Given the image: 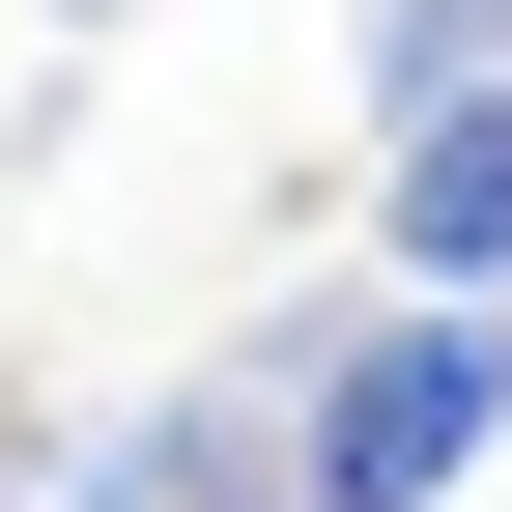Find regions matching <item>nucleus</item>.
I'll return each instance as SVG.
<instances>
[{
    "label": "nucleus",
    "instance_id": "obj_3",
    "mask_svg": "<svg viewBox=\"0 0 512 512\" xmlns=\"http://www.w3.org/2000/svg\"><path fill=\"white\" fill-rule=\"evenodd\" d=\"M484 57H512V0H370L342 86H370V114H427V86H484Z\"/></svg>",
    "mask_w": 512,
    "mask_h": 512
},
{
    "label": "nucleus",
    "instance_id": "obj_4",
    "mask_svg": "<svg viewBox=\"0 0 512 512\" xmlns=\"http://www.w3.org/2000/svg\"><path fill=\"white\" fill-rule=\"evenodd\" d=\"M57 29H114V0H57Z\"/></svg>",
    "mask_w": 512,
    "mask_h": 512
},
{
    "label": "nucleus",
    "instance_id": "obj_2",
    "mask_svg": "<svg viewBox=\"0 0 512 512\" xmlns=\"http://www.w3.org/2000/svg\"><path fill=\"white\" fill-rule=\"evenodd\" d=\"M370 285H512V57L370 114Z\"/></svg>",
    "mask_w": 512,
    "mask_h": 512
},
{
    "label": "nucleus",
    "instance_id": "obj_1",
    "mask_svg": "<svg viewBox=\"0 0 512 512\" xmlns=\"http://www.w3.org/2000/svg\"><path fill=\"white\" fill-rule=\"evenodd\" d=\"M484 456H512V285L285 313V512H456Z\"/></svg>",
    "mask_w": 512,
    "mask_h": 512
}]
</instances>
